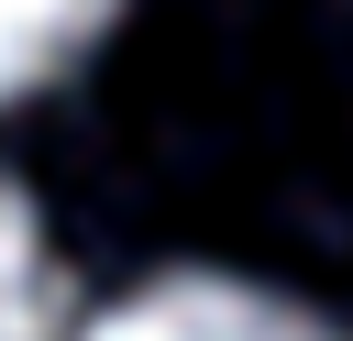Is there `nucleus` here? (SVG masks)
I'll return each mask as SVG.
<instances>
[{
	"label": "nucleus",
	"instance_id": "obj_1",
	"mask_svg": "<svg viewBox=\"0 0 353 341\" xmlns=\"http://www.w3.org/2000/svg\"><path fill=\"white\" fill-rule=\"evenodd\" d=\"M88 341H331L320 319H298L287 297H254L232 275H165L121 308L88 319Z\"/></svg>",
	"mask_w": 353,
	"mask_h": 341
},
{
	"label": "nucleus",
	"instance_id": "obj_2",
	"mask_svg": "<svg viewBox=\"0 0 353 341\" xmlns=\"http://www.w3.org/2000/svg\"><path fill=\"white\" fill-rule=\"evenodd\" d=\"M110 11H121V0H0V99L44 88Z\"/></svg>",
	"mask_w": 353,
	"mask_h": 341
},
{
	"label": "nucleus",
	"instance_id": "obj_3",
	"mask_svg": "<svg viewBox=\"0 0 353 341\" xmlns=\"http://www.w3.org/2000/svg\"><path fill=\"white\" fill-rule=\"evenodd\" d=\"M55 330V253L22 209V187L0 176V341H44Z\"/></svg>",
	"mask_w": 353,
	"mask_h": 341
}]
</instances>
